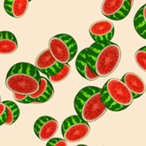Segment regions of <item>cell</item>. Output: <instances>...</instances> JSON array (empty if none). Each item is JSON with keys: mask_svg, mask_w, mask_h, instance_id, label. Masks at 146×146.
Listing matches in <instances>:
<instances>
[{"mask_svg": "<svg viewBox=\"0 0 146 146\" xmlns=\"http://www.w3.org/2000/svg\"><path fill=\"white\" fill-rule=\"evenodd\" d=\"M86 49L88 62L98 77L111 75L121 60V49L113 42H95Z\"/></svg>", "mask_w": 146, "mask_h": 146, "instance_id": "cell-1", "label": "cell"}, {"mask_svg": "<svg viewBox=\"0 0 146 146\" xmlns=\"http://www.w3.org/2000/svg\"><path fill=\"white\" fill-rule=\"evenodd\" d=\"M40 77V72L35 65L28 62H19L9 69L5 85L12 93L31 95L38 90Z\"/></svg>", "mask_w": 146, "mask_h": 146, "instance_id": "cell-2", "label": "cell"}, {"mask_svg": "<svg viewBox=\"0 0 146 146\" xmlns=\"http://www.w3.org/2000/svg\"><path fill=\"white\" fill-rule=\"evenodd\" d=\"M76 115L87 123L95 122L106 112V107L101 100V88L86 86L82 88L74 98Z\"/></svg>", "mask_w": 146, "mask_h": 146, "instance_id": "cell-3", "label": "cell"}, {"mask_svg": "<svg viewBox=\"0 0 146 146\" xmlns=\"http://www.w3.org/2000/svg\"><path fill=\"white\" fill-rule=\"evenodd\" d=\"M101 100L107 110L119 112L129 107L134 99L121 79L111 78L101 88Z\"/></svg>", "mask_w": 146, "mask_h": 146, "instance_id": "cell-4", "label": "cell"}, {"mask_svg": "<svg viewBox=\"0 0 146 146\" xmlns=\"http://www.w3.org/2000/svg\"><path fill=\"white\" fill-rule=\"evenodd\" d=\"M77 43L68 34H58L50 38L48 49L57 62L61 64L69 63L77 53Z\"/></svg>", "mask_w": 146, "mask_h": 146, "instance_id": "cell-5", "label": "cell"}, {"mask_svg": "<svg viewBox=\"0 0 146 146\" xmlns=\"http://www.w3.org/2000/svg\"><path fill=\"white\" fill-rule=\"evenodd\" d=\"M89 123L82 120L79 116L72 115L67 117L61 125L63 139L69 143H74L83 140L90 133Z\"/></svg>", "mask_w": 146, "mask_h": 146, "instance_id": "cell-6", "label": "cell"}, {"mask_svg": "<svg viewBox=\"0 0 146 146\" xmlns=\"http://www.w3.org/2000/svg\"><path fill=\"white\" fill-rule=\"evenodd\" d=\"M131 8L128 0H103L101 13L110 20L119 21L127 17Z\"/></svg>", "mask_w": 146, "mask_h": 146, "instance_id": "cell-7", "label": "cell"}, {"mask_svg": "<svg viewBox=\"0 0 146 146\" xmlns=\"http://www.w3.org/2000/svg\"><path fill=\"white\" fill-rule=\"evenodd\" d=\"M115 28L111 21L102 19L93 22L89 27V34L95 42L107 43L112 40Z\"/></svg>", "mask_w": 146, "mask_h": 146, "instance_id": "cell-8", "label": "cell"}, {"mask_svg": "<svg viewBox=\"0 0 146 146\" xmlns=\"http://www.w3.org/2000/svg\"><path fill=\"white\" fill-rule=\"evenodd\" d=\"M35 135L41 141H48L58 131V121L50 116H41L33 126Z\"/></svg>", "mask_w": 146, "mask_h": 146, "instance_id": "cell-9", "label": "cell"}, {"mask_svg": "<svg viewBox=\"0 0 146 146\" xmlns=\"http://www.w3.org/2000/svg\"><path fill=\"white\" fill-rule=\"evenodd\" d=\"M54 96V88H53L51 82L47 78L40 77V84L39 88L35 93L31 95H27L24 99L20 100L19 103L22 104H41L49 101Z\"/></svg>", "mask_w": 146, "mask_h": 146, "instance_id": "cell-10", "label": "cell"}, {"mask_svg": "<svg viewBox=\"0 0 146 146\" xmlns=\"http://www.w3.org/2000/svg\"><path fill=\"white\" fill-rule=\"evenodd\" d=\"M62 66L63 64L55 60L48 48L39 53L35 60V67L37 68V70L47 76L56 74L62 68Z\"/></svg>", "mask_w": 146, "mask_h": 146, "instance_id": "cell-11", "label": "cell"}, {"mask_svg": "<svg viewBox=\"0 0 146 146\" xmlns=\"http://www.w3.org/2000/svg\"><path fill=\"white\" fill-rule=\"evenodd\" d=\"M121 81L130 90L133 99H137L145 93V83L142 77L134 72H127L122 76Z\"/></svg>", "mask_w": 146, "mask_h": 146, "instance_id": "cell-12", "label": "cell"}, {"mask_svg": "<svg viewBox=\"0 0 146 146\" xmlns=\"http://www.w3.org/2000/svg\"><path fill=\"white\" fill-rule=\"evenodd\" d=\"M75 65L78 73L83 78H85L86 80H88V81H95V80L98 79V75L94 72L93 69L91 68L90 63L88 62L86 49H83V50L79 52L77 58H76Z\"/></svg>", "mask_w": 146, "mask_h": 146, "instance_id": "cell-13", "label": "cell"}, {"mask_svg": "<svg viewBox=\"0 0 146 146\" xmlns=\"http://www.w3.org/2000/svg\"><path fill=\"white\" fill-rule=\"evenodd\" d=\"M29 0H4V9L13 18H22L28 10Z\"/></svg>", "mask_w": 146, "mask_h": 146, "instance_id": "cell-14", "label": "cell"}, {"mask_svg": "<svg viewBox=\"0 0 146 146\" xmlns=\"http://www.w3.org/2000/svg\"><path fill=\"white\" fill-rule=\"evenodd\" d=\"M18 49V41L10 31H0V55H10Z\"/></svg>", "mask_w": 146, "mask_h": 146, "instance_id": "cell-15", "label": "cell"}, {"mask_svg": "<svg viewBox=\"0 0 146 146\" xmlns=\"http://www.w3.org/2000/svg\"><path fill=\"white\" fill-rule=\"evenodd\" d=\"M133 25L138 35L143 39H146V5L144 4L136 12L133 19Z\"/></svg>", "mask_w": 146, "mask_h": 146, "instance_id": "cell-16", "label": "cell"}, {"mask_svg": "<svg viewBox=\"0 0 146 146\" xmlns=\"http://www.w3.org/2000/svg\"><path fill=\"white\" fill-rule=\"evenodd\" d=\"M3 103L6 106L7 112V119L5 125H12L20 115V109L18 105L13 101H3Z\"/></svg>", "mask_w": 146, "mask_h": 146, "instance_id": "cell-17", "label": "cell"}, {"mask_svg": "<svg viewBox=\"0 0 146 146\" xmlns=\"http://www.w3.org/2000/svg\"><path fill=\"white\" fill-rule=\"evenodd\" d=\"M70 72H71V67L68 63L66 64H63L62 68L56 73L54 75H50L48 76L49 78V81L53 82V83H60V82L64 81L69 75H70Z\"/></svg>", "mask_w": 146, "mask_h": 146, "instance_id": "cell-18", "label": "cell"}, {"mask_svg": "<svg viewBox=\"0 0 146 146\" xmlns=\"http://www.w3.org/2000/svg\"><path fill=\"white\" fill-rule=\"evenodd\" d=\"M134 60L142 70L146 71V46H143L136 51L134 54Z\"/></svg>", "mask_w": 146, "mask_h": 146, "instance_id": "cell-19", "label": "cell"}, {"mask_svg": "<svg viewBox=\"0 0 146 146\" xmlns=\"http://www.w3.org/2000/svg\"><path fill=\"white\" fill-rule=\"evenodd\" d=\"M46 146H68L67 142L61 138H51L47 141Z\"/></svg>", "mask_w": 146, "mask_h": 146, "instance_id": "cell-20", "label": "cell"}, {"mask_svg": "<svg viewBox=\"0 0 146 146\" xmlns=\"http://www.w3.org/2000/svg\"><path fill=\"white\" fill-rule=\"evenodd\" d=\"M7 119V112L6 106L3 102H0V126L5 125V122Z\"/></svg>", "mask_w": 146, "mask_h": 146, "instance_id": "cell-21", "label": "cell"}, {"mask_svg": "<svg viewBox=\"0 0 146 146\" xmlns=\"http://www.w3.org/2000/svg\"><path fill=\"white\" fill-rule=\"evenodd\" d=\"M128 1H129V3H130V5H131V6H133V3H134V0H128Z\"/></svg>", "mask_w": 146, "mask_h": 146, "instance_id": "cell-22", "label": "cell"}, {"mask_svg": "<svg viewBox=\"0 0 146 146\" xmlns=\"http://www.w3.org/2000/svg\"><path fill=\"white\" fill-rule=\"evenodd\" d=\"M77 146H87V145H85V144H80V145H77Z\"/></svg>", "mask_w": 146, "mask_h": 146, "instance_id": "cell-23", "label": "cell"}, {"mask_svg": "<svg viewBox=\"0 0 146 146\" xmlns=\"http://www.w3.org/2000/svg\"><path fill=\"white\" fill-rule=\"evenodd\" d=\"M0 102H1V95H0Z\"/></svg>", "mask_w": 146, "mask_h": 146, "instance_id": "cell-24", "label": "cell"}, {"mask_svg": "<svg viewBox=\"0 0 146 146\" xmlns=\"http://www.w3.org/2000/svg\"><path fill=\"white\" fill-rule=\"evenodd\" d=\"M29 1H31V0H29Z\"/></svg>", "mask_w": 146, "mask_h": 146, "instance_id": "cell-25", "label": "cell"}]
</instances>
